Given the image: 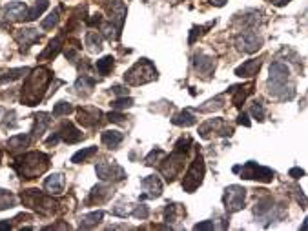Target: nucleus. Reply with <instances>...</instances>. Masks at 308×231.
<instances>
[{
	"label": "nucleus",
	"instance_id": "obj_1",
	"mask_svg": "<svg viewBox=\"0 0 308 231\" xmlns=\"http://www.w3.org/2000/svg\"><path fill=\"white\" fill-rule=\"evenodd\" d=\"M290 69L283 62H274L270 66V77H268V91L270 95L281 100H292L295 97L294 84H288Z\"/></svg>",
	"mask_w": 308,
	"mask_h": 231
},
{
	"label": "nucleus",
	"instance_id": "obj_2",
	"mask_svg": "<svg viewBox=\"0 0 308 231\" xmlns=\"http://www.w3.org/2000/svg\"><path fill=\"white\" fill-rule=\"evenodd\" d=\"M51 80V71L46 68H36L26 78L22 87V102L26 106H36L44 97V91Z\"/></svg>",
	"mask_w": 308,
	"mask_h": 231
},
{
	"label": "nucleus",
	"instance_id": "obj_3",
	"mask_svg": "<svg viewBox=\"0 0 308 231\" xmlns=\"http://www.w3.org/2000/svg\"><path fill=\"white\" fill-rule=\"evenodd\" d=\"M13 168L22 178H35L50 168V157H46L44 153H38V151H31V153L18 157Z\"/></svg>",
	"mask_w": 308,
	"mask_h": 231
},
{
	"label": "nucleus",
	"instance_id": "obj_4",
	"mask_svg": "<svg viewBox=\"0 0 308 231\" xmlns=\"http://www.w3.org/2000/svg\"><path fill=\"white\" fill-rule=\"evenodd\" d=\"M157 78V69L150 60L142 59L141 62H137L135 66L128 69L124 73V82L130 84V86H142V84H148V82L155 80Z\"/></svg>",
	"mask_w": 308,
	"mask_h": 231
},
{
	"label": "nucleus",
	"instance_id": "obj_5",
	"mask_svg": "<svg viewBox=\"0 0 308 231\" xmlns=\"http://www.w3.org/2000/svg\"><path fill=\"white\" fill-rule=\"evenodd\" d=\"M204 171H206V166H204L203 155L197 153V155H195L194 162H191V166L188 168V171H186V175H184V180H182V190H184L186 193H194V191L197 190L201 184H203Z\"/></svg>",
	"mask_w": 308,
	"mask_h": 231
},
{
	"label": "nucleus",
	"instance_id": "obj_6",
	"mask_svg": "<svg viewBox=\"0 0 308 231\" xmlns=\"http://www.w3.org/2000/svg\"><path fill=\"white\" fill-rule=\"evenodd\" d=\"M234 171H241V178H246V180H259V182H272L274 175L276 173L270 168H264V166H259L257 162H246L243 168L236 166Z\"/></svg>",
	"mask_w": 308,
	"mask_h": 231
},
{
	"label": "nucleus",
	"instance_id": "obj_7",
	"mask_svg": "<svg viewBox=\"0 0 308 231\" xmlns=\"http://www.w3.org/2000/svg\"><path fill=\"white\" fill-rule=\"evenodd\" d=\"M24 204H27L29 208H35L41 213H51L55 209V200L50 197H44L42 193H38V190H26V193H22Z\"/></svg>",
	"mask_w": 308,
	"mask_h": 231
},
{
	"label": "nucleus",
	"instance_id": "obj_8",
	"mask_svg": "<svg viewBox=\"0 0 308 231\" xmlns=\"http://www.w3.org/2000/svg\"><path fill=\"white\" fill-rule=\"evenodd\" d=\"M245 199H246V190L241 186H228L224 190V197H222V202H224V208H226L228 213H237L245 208Z\"/></svg>",
	"mask_w": 308,
	"mask_h": 231
},
{
	"label": "nucleus",
	"instance_id": "obj_9",
	"mask_svg": "<svg viewBox=\"0 0 308 231\" xmlns=\"http://www.w3.org/2000/svg\"><path fill=\"white\" fill-rule=\"evenodd\" d=\"M95 171H97V177L102 182H119L126 178V171L115 162H99Z\"/></svg>",
	"mask_w": 308,
	"mask_h": 231
},
{
	"label": "nucleus",
	"instance_id": "obj_10",
	"mask_svg": "<svg viewBox=\"0 0 308 231\" xmlns=\"http://www.w3.org/2000/svg\"><path fill=\"white\" fill-rule=\"evenodd\" d=\"M184 155L186 153H179V151H173L170 157H168L166 160L163 162V166H161V173L164 175V178H166L168 182H173L175 180V177L181 173L182 166H184Z\"/></svg>",
	"mask_w": 308,
	"mask_h": 231
},
{
	"label": "nucleus",
	"instance_id": "obj_11",
	"mask_svg": "<svg viewBox=\"0 0 308 231\" xmlns=\"http://www.w3.org/2000/svg\"><path fill=\"white\" fill-rule=\"evenodd\" d=\"M261 45H263V40L252 31H245L236 36V48L243 53H255Z\"/></svg>",
	"mask_w": 308,
	"mask_h": 231
},
{
	"label": "nucleus",
	"instance_id": "obj_12",
	"mask_svg": "<svg viewBox=\"0 0 308 231\" xmlns=\"http://www.w3.org/2000/svg\"><path fill=\"white\" fill-rule=\"evenodd\" d=\"M210 131H215L217 135H221V136H230L232 133H234V127L228 126V124L224 122V120H221V118H213V120L204 122L203 126H201V129H199L201 136H204V138H208Z\"/></svg>",
	"mask_w": 308,
	"mask_h": 231
},
{
	"label": "nucleus",
	"instance_id": "obj_13",
	"mask_svg": "<svg viewBox=\"0 0 308 231\" xmlns=\"http://www.w3.org/2000/svg\"><path fill=\"white\" fill-rule=\"evenodd\" d=\"M100 117H102V111L97 108H91V106L77 109V122L86 127L97 126V124L100 122Z\"/></svg>",
	"mask_w": 308,
	"mask_h": 231
},
{
	"label": "nucleus",
	"instance_id": "obj_14",
	"mask_svg": "<svg viewBox=\"0 0 308 231\" xmlns=\"http://www.w3.org/2000/svg\"><path fill=\"white\" fill-rule=\"evenodd\" d=\"M113 197V190L109 186H104V184H99L93 190L90 191V197L86 199L88 206H97V204H104L109 199Z\"/></svg>",
	"mask_w": 308,
	"mask_h": 231
},
{
	"label": "nucleus",
	"instance_id": "obj_15",
	"mask_svg": "<svg viewBox=\"0 0 308 231\" xmlns=\"http://www.w3.org/2000/svg\"><path fill=\"white\" fill-rule=\"evenodd\" d=\"M15 38H17V42L20 44V51H27L29 45L41 40V33L36 31V29H33V27H24V29H18V31L15 33Z\"/></svg>",
	"mask_w": 308,
	"mask_h": 231
},
{
	"label": "nucleus",
	"instance_id": "obj_16",
	"mask_svg": "<svg viewBox=\"0 0 308 231\" xmlns=\"http://www.w3.org/2000/svg\"><path fill=\"white\" fill-rule=\"evenodd\" d=\"M108 13H109V20H111V22H115L117 29L121 31V29H123L124 17H126V6H124L123 0H109Z\"/></svg>",
	"mask_w": 308,
	"mask_h": 231
},
{
	"label": "nucleus",
	"instance_id": "obj_17",
	"mask_svg": "<svg viewBox=\"0 0 308 231\" xmlns=\"http://www.w3.org/2000/svg\"><path fill=\"white\" fill-rule=\"evenodd\" d=\"M194 68L197 73H201L204 77H208V75H212L213 69H215V60H213L212 57H208V55L199 53L194 57Z\"/></svg>",
	"mask_w": 308,
	"mask_h": 231
},
{
	"label": "nucleus",
	"instance_id": "obj_18",
	"mask_svg": "<svg viewBox=\"0 0 308 231\" xmlns=\"http://www.w3.org/2000/svg\"><path fill=\"white\" fill-rule=\"evenodd\" d=\"M27 15V8L22 2H9L4 8V17L8 20H13V22H18V20H26Z\"/></svg>",
	"mask_w": 308,
	"mask_h": 231
},
{
	"label": "nucleus",
	"instance_id": "obj_19",
	"mask_svg": "<svg viewBox=\"0 0 308 231\" xmlns=\"http://www.w3.org/2000/svg\"><path fill=\"white\" fill-rule=\"evenodd\" d=\"M141 186L144 188L146 191H148L146 195H142V199H146V197H151V199H155V197L163 195V182L159 180V177H155V175L142 178Z\"/></svg>",
	"mask_w": 308,
	"mask_h": 231
},
{
	"label": "nucleus",
	"instance_id": "obj_20",
	"mask_svg": "<svg viewBox=\"0 0 308 231\" xmlns=\"http://www.w3.org/2000/svg\"><path fill=\"white\" fill-rule=\"evenodd\" d=\"M59 135H60V138H62L64 142H68V144H75V142L84 138V135H82L71 122H64L59 129Z\"/></svg>",
	"mask_w": 308,
	"mask_h": 231
},
{
	"label": "nucleus",
	"instance_id": "obj_21",
	"mask_svg": "<svg viewBox=\"0 0 308 231\" xmlns=\"http://www.w3.org/2000/svg\"><path fill=\"white\" fill-rule=\"evenodd\" d=\"M44 190L50 195H60L64 191V175L60 173H53L51 177H48L44 180Z\"/></svg>",
	"mask_w": 308,
	"mask_h": 231
},
{
	"label": "nucleus",
	"instance_id": "obj_22",
	"mask_svg": "<svg viewBox=\"0 0 308 231\" xmlns=\"http://www.w3.org/2000/svg\"><path fill=\"white\" fill-rule=\"evenodd\" d=\"M259 68H261V60L257 59L246 60L243 66H239V68L236 69V75L237 77H254V75H257Z\"/></svg>",
	"mask_w": 308,
	"mask_h": 231
},
{
	"label": "nucleus",
	"instance_id": "obj_23",
	"mask_svg": "<svg viewBox=\"0 0 308 231\" xmlns=\"http://www.w3.org/2000/svg\"><path fill=\"white\" fill-rule=\"evenodd\" d=\"M230 91L234 93V99H232L234 106L241 108V106H243V102L246 100V97H248L250 93L254 91V84H248V86H234Z\"/></svg>",
	"mask_w": 308,
	"mask_h": 231
},
{
	"label": "nucleus",
	"instance_id": "obj_24",
	"mask_svg": "<svg viewBox=\"0 0 308 231\" xmlns=\"http://www.w3.org/2000/svg\"><path fill=\"white\" fill-rule=\"evenodd\" d=\"M51 118L48 113H36L35 115V126H33V136L35 138H41L44 135V131L50 127Z\"/></svg>",
	"mask_w": 308,
	"mask_h": 231
},
{
	"label": "nucleus",
	"instance_id": "obj_25",
	"mask_svg": "<svg viewBox=\"0 0 308 231\" xmlns=\"http://www.w3.org/2000/svg\"><path fill=\"white\" fill-rule=\"evenodd\" d=\"M60 48H62V36H57V38H53V40L50 42V45L42 51L38 59H41V60H53L55 57L59 55Z\"/></svg>",
	"mask_w": 308,
	"mask_h": 231
},
{
	"label": "nucleus",
	"instance_id": "obj_26",
	"mask_svg": "<svg viewBox=\"0 0 308 231\" xmlns=\"http://www.w3.org/2000/svg\"><path fill=\"white\" fill-rule=\"evenodd\" d=\"M104 217V211H93V213H88L81 218V222H79V227L81 229H91V227H95L97 224H100Z\"/></svg>",
	"mask_w": 308,
	"mask_h": 231
},
{
	"label": "nucleus",
	"instance_id": "obj_27",
	"mask_svg": "<svg viewBox=\"0 0 308 231\" xmlns=\"http://www.w3.org/2000/svg\"><path fill=\"white\" fill-rule=\"evenodd\" d=\"M100 138H102V144L108 146L109 150H113V148H117L123 142L124 135L121 131H104L100 135Z\"/></svg>",
	"mask_w": 308,
	"mask_h": 231
},
{
	"label": "nucleus",
	"instance_id": "obj_28",
	"mask_svg": "<svg viewBox=\"0 0 308 231\" xmlns=\"http://www.w3.org/2000/svg\"><path fill=\"white\" fill-rule=\"evenodd\" d=\"M29 142H31V136L29 135H15L8 141V148L9 150H13V151H18V150L27 148Z\"/></svg>",
	"mask_w": 308,
	"mask_h": 231
},
{
	"label": "nucleus",
	"instance_id": "obj_29",
	"mask_svg": "<svg viewBox=\"0 0 308 231\" xmlns=\"http://www.w3.org/2000/svg\"><path fill=\"white\" fill-rule=\"evenodd\" d=\"M172 122L175 124V126H194L195 122H197V118L194 117V115L188 111V109H184V111H181V113H177L175 117L172 118Z\"/></svg>",
	"mask_w": 308,
	"mask_h": 231
},
{
	"label": "nucleus",
	"instance_id": "obj_30",
	"mask_svg": "<svg viewBox=\"0 0 308 231\" xmlns=\"http://www.w3.org/2000/svg\"><path fill=\"white\" fill-rule=\"evenodd\" d=\"M93 87H95V80H93L91 77H86V75H82V77L75 82V89H77V93H81V95L82 93L88 95Z\"/></svg>",
	"mask_w": 308,
	"mask_h": 231
},
{
	"label": "nucleus",
	"instance_id": "obj_31",
	"mask_svg": "<svg viewBox=\"0 0 308 231\" xmlns=\"http://www.w3.org/2000/svg\"><path fill=\"white\" fill-rule=\"evenodd\" d=\"M48 6H50V2H48V0H38V2H36V4L33 6V8L29 9V11H27L26 20H27V22H31V20L38 18L42 13H44L46 9H48Z\"/></svg>",
	"mask_w": 308,
	"mask_h": 231
},
{
	"label": "nucleus",
	"instance_id": "obj_32",
	"mask_svg": "<svg viewBox=\"0 0 308 231\" xmlns=\"http://www.w3.org/2000/svg\"><path fill=\"white\" fill-rule=\"evenodd\" d=\"M95 153H97V146H90V148H86V150H81V151H77V153L73 155V157H71V162H73V164L86 162V160L91 159V157H93Z\"/></svg>",
	"mask_w": 308,
	"mask_h": 231
},
{
	"label": "nucleus",
	"instance_id": "obj_33",
	"mask_svg": "<svg viewBox=\"0 0 308 231\" xmlns=\"http://www.w3.org/2000/svg\"><path fill=\"white\" fill-rule=\"evenodd\" d=\"M86 45L91 51H100L102 50V35L97 31H90L86 35Z\"/></svg>",
	"mask_w": 308,
	"mask_h": 231
},
{
	"label": "nucleus",
	"instance_id": "obj_34",
	"mask_svg": "<svg viewBox=\"0 0 308 231\" xmlns=\"http://www.w3.org/2000/svg\"><path fill=\"white\" fill-rule=\"evenodd\" d=\"M97 71H99V75H102V77H106L111 69H113V57H104V59L97 60Z\"/></svg>",
	"mask_w": 308,
	"mask_h": 231
},
{
	"label": "nucleus",
	"instance_id": "obj_35",
	"mask_svg": "<svg viewBox=\"0 0 308 231\" xmlns=\"http://www.w3.org/2000/svg\"><path fill=\"white\" fill-rule=\"evenodd\" d=\"M181 213H182V209L179 208V204H168V208L164 209V220H166L168 224L175 222Z\"/></svg>",
	"mask_w": 308,
	"mask_h": 231
},
{
	"label": "nucleus",
	"instance_id": "obj_36",
	"mask_svg": "<svg viewBox=\"0 0 308 231\" xmlns=\"http://www.w3.org/2000/svg\"><path fill=\"white\" fill-rule=\"evenodd\" d=\"M29 69L27 68H18V69H9V71H6L2 77H0V84H4V82H11V80H17V78H20L24 75V73H27Z\"/></svg>",
	"mask_w": 308,
	"mask_h": 231
},
{
	"label": "nucleus",
	"instance_id": "obj_37",
	"mask_svg": "<svg viewBox=\"0 0 308 231\" xmlns=\"http://www.w3.org/2000/svg\"><path fill=\"white\" fill-rule=\"evenodd\" d=\"M15 204H17L15 195H11V193H8V191L4 190H0V211L8 208H13Z\"/></svg>",
	"mask_w": 308,
	"mask_h": 231
},
{
	"label": "nucleus",
	"instance_id": "obj_38",
	"mask_svg": "<svg viewBox=\"0 0 308 231\" xmlns=\"http://www.w3.org/2000/svg\"><path fill=\"white\" fill-rule=\"evenodd\" d=\"M59 18H60V11L59 9H53V11L48 15V18L42 20V27H44V29H51V27H55L59 24Z\"/></svg>",
	"mask_w": 308,
	"mask_h": 231
},
{
	"label": "nucleus",
	"instance_id": "obj_39",
	"mask_svg": "<svg viewBox=\"0 0 308 231\" xmlns=\"http://www.w3.org/2000/svg\"><path fill=\"white\" fill-rule=\"evenodd\" d=\"M79 51H81V44H79V40H69V45H66V57H68L71 62H75L77 60V55Z\"/></svg>",
	"mask_w": 308,
	"mask_h": 231
},
{
	"label": "nucleus",
	"instance_id": "obj_40",
	"mask_svg": "<svg viewBox=\"0 0 308 231\" xmlns=\"http://www.w3.org/2000/svg\"><path fill=\"white\" fill-rule=\"evenodd\" d=\"M73 108L69 102H59V104H55L53 108V117H62V115H68L71 113Z\"/></svg>",
	"mask_w": 308,
	"mask_h": 231
},
{
	"label": "nucleus",
	"instance_id": "obj_41",
	"mask_svg": "<svg viewBox=\"0 0 308 231\" xmlns=\"http://www.w3.org/2000/svg\"><path fill=\"white\" fill-rule=\"evenodd\" d=\"M213 26V22H210V24H206V26H201V27H197L195 26L194 29H191V35H190V44H194L195 40H197V36H201L203 33H206V29H210V27Z\"/></svg>",
	"mask_w": 308,
	"mask_h": 231
},
{
	"label": "nucleus",
	"instance_id": "obj_42",
	"mask_svg": "<svg viewBox=\"0 0 308 231\" xmlns=\"http://www.w3.org/2000/svg\"><path fill=\"white\" fill-rule=\"evenodd\" d=\"M15 117H17V113L15 111H8V115H6V118H4V122H2V126L6 127V129H13V127H17L18 126V122L15 120Z\"/></svg>",
	"mask_w": 308,
	"mask_h": 231
},
{
	"label": "nucleus",
	"instance_id": "obj_43",
	"mask_svg": "<svg viewBox=\"0 0 308 231\" xmlns=\"http://www.w3.org/2000/svg\"><path fill=\"white\" fill-rule=\"evenodd\" d=\"M111 106H113L115 109L132 108V106H133V99H130V97H128V99H126V97H123V99H117V100H115V102H113Z\"/></svg>",
	"mask_w": 308,
	"mask_h": 231
},
{
	"label": "nucleus",
	"instance_id": "obj_44",
	"mask_svg": "<svg viewBox=\"0 0 308 231\" xmlns=\"http://www.w3.org/2000/svg\"><path fill=\"white\" fill-rule=\"evenodd\" d=\"M208 106H203L201 108V111H212V109H219V108H222V97H217V99H213V100H210V102H206Z\"/></svg>",
	"mask_w": 308,
	"mask_h": 231
},
{
	"label": "nucleus",
	"instance_id": "obj_45",
	"mask_svg": "<svg viewBox=\"0 0 308 231\" xmlns=\"http://www.w3.org/2000/svg\"><path fill=\"white\" fill-rule=\"evenodd\" d=\"M252 115H254V118H257L259 122H263L264 120V108L261 102H255V104L252 106Z\"/></svg>",
	"mask_w": 308,
	"mask_h": 231
},
{
	"label": "nucleus",
	"instance_id": "obj_46",
	"mask_svg": "<svg viewBox=\"0 0 308 231\" xmlns=\"http://www.w3.org/2000/svg\"><path fill=\"white\" fill-rule=\"evenodd\" d=\"M132 215H133L135 218H148V215H150V209L146 208V206L141 204V206H137V208L133 209Z\"/></svg>",
	"mask_w": 308,
	"mask_h": 231
},
{
	"label": "nucleus",
	"instance_id": "obj_47",
	"mask_svg": "<svg viewBox=\"0 0 308 231\" xmlns=\"http://www.w3.org/2000/svg\"><path fill=\"white\" fill-rule=\"evenodd\" d=\"M190 144H191V138H188V136H186V138H181V141H179V142L175 144V150H173V151H179V153H186V150H188L186 146H190Z\"/></svg>",
	"mask_w": 308,
	"mask_h": 231
},
{
	"label": "nucleus",
	"instance_id": "obj_48",
	"mask_svg": "<svg viewBox=\"0 0 308 231\" xmlns=\"http://www.w3.org/2000/svg\"><path fill=\"white\" fill-rule=\"evenodd\" d=\"M161 157H164V151L163 150H153L148 157H146V164H155L157 162V159H161Z\"/></svg>",
	"mask_w": 308,
	"mask_h": 231
},
{
	"label": "nucleus",
	"instance_id": "obj_49",
	"mask_svg": "<svg viewBox=\"0 0 308 231\" xmlns=\"http://www.w3.org/2000/svg\"><path fill=\"white\" fill-rule=\"evenodd\" d=\"M108 120H109V122L121 124V122L124 120V115H123V113H117V111H113V113H109V115H108Z\"/></svg>",
	"mask_w": 308,
	"mask_h": 231
},
{
	"label": "nucleus",
	"instance_id": "obj_50",
	"mask_svg": "<svg viewBox=\"0 0 308 231\" xmlns=\"http://www.w3.org/2000/svg\"><path fill=\"white\" fill-rule=\"evenodd\" d=\"M213 227H215V226H213V220H206V222H199V224H195V226H194V229H197V231H199V229H213Z\"/></svg>",
	"mask_w": 308,
	"mask_h": 231
},
{
	"label": "nucleus",
	"instance_id": "obj_51",
	"mask_svg": "<svg viewBox=\"0 0 308 231\" xmlns=\"http://www.w3.org/2000/svg\"><path fill=\"white\" fill-rule=\"evenodd\" d=\"M237 122H239L241 126L250 127V120H248V115H246V113H241L239 117H237Z\"/></svg>",
	"mask_w": 308,
	"mask_h": 231
},
{
	"label": "nucleus",
	"instance_id": "obj_52",
	"mask_svg": "<svg viewBox=\"0 0 308 231\" xmlns=\"http://www.w3.org/2000/svg\"><path fill=\"white\" fill-rule=\"evenodd\" d=\"M303 175H304L303 169H299V168H292V169H290V177L299 178V177H303Z\"/></svg>",
	"mask_w": 308,
	"mask_h": 231
},
{
	"label": "nucleus",
	"instance_id": "obj_53",
	"mask_svg": "<svg viewBox=\"0 0 308 231\" xmlns=\"http://www.w3.org/2000/svg\"><path fill=\"white\" fill-rule=\"evenodd\" d=\"M113 93H117V95H123V97H126L128 95V89L126 87H123V86H113Z\"/></svg>",
	"mask_w": 308,
	"mask_h": 231
},
{
	"label": "nucleus",
	"instance_id": "obj_54",
	"mask_svg": "<svg viewBox=\"0 0 308 231\" xmlns=\"http://www.w3.org/2000/svg\"><path fill=\"white\" fill-rule=\"evenodd\" d=\"M69 226H66V224H55V226H48L46 229H68Z\"/></svg>",
	"mask_w": 308,
	"mask_h": 231
},
{
	"label": "nucleus",
	"instance_id": "obj_55",
	"mask_svg": "<svg viewBox=\"0 0 308 231\" xmlns=\"http://www.w3.org/2000/svg\"><path fill=\"white\" fill-rule=\"evenodd\" d=\"M9 227H11V222H9V220H4V222H0V231H2V229H9Z\"/></svg>",
	"mask_w": 308,
	"mask_h": 231
},
{
	"label": "nucleus",
	"instance_id": "obj_56",
	"mask_svg": "<svg viewBox=\"0 0 308 231\" xmlns=\"http://www.w3.org/2000/svg\"><path fill=\"white\" fill-rule=\"evenodd\" d=\"M290 0H274V4L276 6H285V4H288Z\"/></svg>",
	"mask_w": 308,
	"mask_h": 231
},
{
	"label": "nucleus",
	"instance_id": "obj_57",
	"mask_svg": "<svg viewBox=\"0 0 308 231\" xmlns=\"http://www.w3.org/2000/svg\"><path fill=\"white\" fill-rule=\"evenodd\" d=\"M224 2H226V0H212V4H213V6H222Z\"/></svg>",
	"mask_w": 308,
	"mask_h": 231
},
{
	"label": "nucleus",
	"instance_id": "obj_58",
	"mask_svg": "<svg viewBox=\"0 0 308 231\" xmlns=\"http://www.w3.org/2000/svg\"><path fill=\"white\" fill-rule=\"evenodd\" d=\"M301 229H308V218H304V224L301 226Z\"/></svg>",
	"mask_w": 308,
	"mask_h": 231
}]
</instances>
